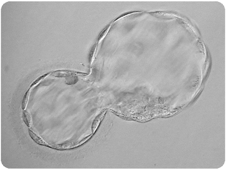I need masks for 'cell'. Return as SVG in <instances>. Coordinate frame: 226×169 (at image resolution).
I'll list each match as a JSON object with an SVG mask.
<instances>
[{"label": "cell", "mask_w": 226, "mask_h": 169, "mask_svg": "<svg viewBox=\"0 0 226 169\" xmlns=\"http://www.w3.org/2000/svg\"><path fill=\"white\" fill-rule=\"evenodd\" d=\"M106 110H104V111H102L99 115H98L94 120L92 126V132L93 134L96 132L97 129L98 128V127L102 122L104 116L106 114Z\"/></svg>", "instance_id": "cell-1"}, {"label": "cell", "mask_w": 226, "mask_h": 169, "mask_svg": "<svg viewBox=\"0 0 226 169\" xmlns=\"http://www.w3.org/2000/svg\"><path fill=\"white\" fill-rule=\"evenodd\" d=\"M28 133H29L30 137L34 142H36V143L40 145L45 146L52 148L44 140H43L40 136H39L38 135L33 132L31 129H28Z\"/></svg>", "instance_id": "cell-2"}, {"label": "cell", "mask_w": 226, "mask_h": 169, "mask_svg": "<svg viewBox=\"0 0 226 169\" xmlns=\"http://www.w3.org/2000/svg\"><path fill=\"white\" fill-rule=\"evenodd\" d=\"M77 73L73 71H56L53 73V75L56 77H65L70 76L73 74H76Z\"/></svg>", "instance_id": "cell-3"}, {"label": "cell", "mask_w": 226, "mask_h": 169, "mask_svg": "<svg viewBox=\"0 0 226 169\" xmlns=\"http://www.w3.org/2000/svg\"><path fill=\"white\" fill-rule=\"evenodd\" d=\"M23 119L24 122L28 127H31V115L25 110H24L23 112Z\"/></svg>", "instance_id": "cell-4"}, {"label": "cell", "mask_w": 226, "mask_h": 169, "mask_svg": "<svg viewBox=\"0 0 226 169\" xmlns=\"http://www.w3.org/2000/svg\"><path fill=\"white\" fill-rule=\"evenodd\" d=\"M30 89H31L30 88L25 93L24 98H23L22 104V109L23 110H25L26 108L27 107V104H28L29 96H30Z\"/></svg>", "instance_id": "cell-5"}, {"label": "cell", "mask_w": 226, "mask_h": 169, "mask_svg": "<svg viewBox=\"0 0 226 169\" xmlns=\"http://www.w3.org/2000/svg\"><path fill=\"white\" fill-rule=\"evenodd\" d=\"M49 73L46 74L44 75H42L41 77H39L32 84V85L31 86V88H32V87H33V86H35L37 85L38 84H39V82L42 80H43V79L45 78L46 76H47V75H49Z\"/></svg>", "instance_id": "cell-6"}]
</instances>
